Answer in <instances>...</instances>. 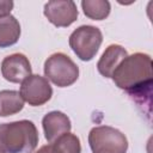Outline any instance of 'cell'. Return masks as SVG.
Returning <instances> with one entry per match:
<instances>
[{
	"label": "cell",
	"mask_w": 153,
	"mask_h": 153,
	"mask_svg": "<svg viewBox=\"0 0 153 153\" xmlns=\"http://www.w3.org/2000/svg\"><path fill=\"white\" fill-rule=\"evenodd\" d=\"M0 153H4V152H2V151H0Z\"/></svg>",
	"instance_id": "obj_17"
},
{
	"label": "cell",
	"mask_w": 153,
	"mask_h": 153,
	"mask_svg": "<svg viewBox=\"0 0 153 153\" xmlns=\"http://www.w3.org/2000/svg\"><path fill=\"white\" fill-rule=\"evenodd\" d=\"M51 153H81L80 140L72 133H66L51 142Z\"/></svg>",
	"instance_id": "obj_14"
},
{
	"label": "cell",
	"mask_w": 153,
	"mask_h": 153,
	"mask_svg": "<svg viewBox=\"0 0 153 153\" xmlns=\"http://www.w3.org/2000/svg\"><path fill=\"white\" fill-rule=\"evenodd\" d=\"M37 143L38 131L31 121L0 124V151L4 153H31Z\"/></svg>",
	"instance_id": "obj_2"
},
{
	"label": "cell",
	"mask_w": 153,
	"mask_h": 153,
	"mask_svg": "<svg viewBox=\"0 0 153 153\" xmlns=\"http://www.w3.org/2000/svg\"><path fill=\"white\" fill-rule=\"evenodd\" d=\"M20 96L24 102L31 106H39L45 104L53 96V88L47 78L31 74L22 81Z\"/></svg>",
	"instance_id": "obj_6"
},
{
	"label": "cell",
	"mask_w": 153,
	"mask_h": 153,
	"mask_svg": "<svg viewBox=\"0 0 153 153\" xmlns=\"http://www.w3.org/2000/svg\"><path fill=\"white\" fill-rule=\"evenodd\" d=\"M20 37V24L13 16L0 18V48H7L18 42Z\"/></svg>",
	"instance_id": "obj_11"
},
{
	"label": "cell",
	"mask_w": 153,
	"mask_h": 153,
	"mask_svg": "<svg viewBox=\"0 0 153 153\" xmlns=\"http://www.w3.org/2000/svg\"><path fill=\"white\" fill-rule=\"evenodd\" d=\"M114 82L129 93H139L152 84V59L143 53L124 57L111 75Z\"/></svg>",
	"instance_id": "obj_1"
},
{
	"label": "cell",
	"mask_w": 153,
	"mask_h": 153,
	"mask_svg": "<svg viewBox=\"0 0 153 153\" xmlns=\"http://www.w3.org/2000/svg\"><path fill=\"white\" fill-rule=\"evenodd\" d=\"M35 153H51V143L42 146V147H41L37 152H35Z\"/></svg>",
	"instance_id": "obj_16"
},
{
	"label": "cell",
	"mask_w": 153,
	"mask_h": 153,
	"mask_svg": "<svg viewBox=\"0 0 153 153\" xmlns=\"http://www.w3.org/2000/svg\"><path fill=\"white\" fill-rule=\"evenodd\" d=\"M127 56H128V53L122 45L111 44L102 54V56L97 63V69L103 76L111 78V75L115 72V69L117 68V66Z\"/></svg>",
	"instance_id": "obj_10"
},
{
	"label": "cell",
	"mask_w": 153,
	"mask_h": 153,
	"mask_svg": "<svg viewBox=\"0 0 153 153\" xmlns=\"http://www.w3.org/2000/svg\"><path fill=\"white\" fill-rule=\"evenodd\" d=\"M44 16L57 27H66L73 24L78 18V8L74 1L53 0L44 5Z\"/></svg>",
	"instance_id": "obj_7"
},
{
	"label": "cell",
	"mask_w": 153,
	"mask_h": 153,
	"mask_svg": "<svg viewBox=\"0 0 153 153\" xmlns=\"http://www.w3.org/2000/svg\"><path fill=\"white\" fill-rule=\"evenodd\" d=\"M103 42L102 31L92 25H81L69 36V47L82 61L92 60Z\"/></svg>",
	"instance_id": "obj_5"
},
{
	"label": "cell",
	"mask_w": 153,
	"mask_h": 153,
	"mask_svg": "<svg viewBox=\"0 0 153 153\" xmlns=\"http://www.w3.org/2000/svg\"><path fill=\"white\" fill-rule=\"evenodd\" d=\"M44 74L54 85L67 87L78 80L79 68L66 54L55 53L45 60Z\"/></svg>",
	"instance_id": "obj_4"
},
{
	"label": "cell",
	"mask_w": 153,
	"mask_h": 153,
	"mask_svg": "<svg viewBox=\"0 0 153 153\" xmlns=\"http://www.w3.org/2000/svg\"><path fill=\"white\" fill-rule=\"evenodd\" d=\"M24 108V100L19 92L13 90L0 91V117L18 114Z\"/></svg>",
	"instance_id": "obj_12"
},
{
	"label": "cell",
	"mask_w": 153,
	"mask_h": 153,
	"mask_svg": "<svg viewBox=\"0 0 153 153\" xmlns=\"http://www.w3.org/2000/svg\"><path fill=\"white\" fill-rule=\"evenodd\" d=\"M88 143L92 153H127L126 135L110 126H99L91 129Z\"/></svg>",
	"instance_id": "obj_3"
},
{
	"label": "cell",
	"mask_w": 153,
	"mask_h": 153,
	"mask_svg": "<svg viewBox=\"0 0 153 153\" xmlns=\"http://www.w3.org/2000/svg\"><path fill=\"white\" fill-rule=\"evenodd\" d=\"M14 4L11 0H0V18L10 16Z\"/></svg>",
	"instance_id": "obj_15"
},
{
	"label": "cell",
	"mask_w": 153,
	"mask_h": 153,
	"mask_svg": "<svg viewBox=\"0 0 153 153\" xmlns=\"http://www.w3.org/2000/svg\"><path fill=\"white\" fill-rule=\"evenodd\" d=\"M1 74L10 82H22L31 75V65L24 54H12L6 56L1 62Z\"/></svg>",
	"instance_id": "obj_8"
},
{
	"label": "cell",
	"mask_w": 153,
	"mask_h": 153,
	"mask_svg": "<svg viewBox=\"0 0 153 153\" xmlns=\"http://www.w3.org/2000/svg\"><path fill=\"white\" fill-rule=\"evenodd\" d=\"M81 7L86 17L93 20H103L110 13V2L106 0H82Z\"/></svg>",
	"instance_id": "obj_13"
},
{
	"label": "cell",
	"mask_w": 153,
	"mask_h": 153,
	"mask_svg": "<svg viewBox=\"0 0 153 153\" xmlns=\"http://www.w3.org/2000/svg\"><path fill=\"white\" fill-rule=\"evenodd\" d=\"M42 126L44 130V136L49 143L54 142L61 135L69 133L72 128L71 120L61 111L48 112L42 120Z\"/></svg>",
	"instance_id": "obj_9"
}]
</instances>
